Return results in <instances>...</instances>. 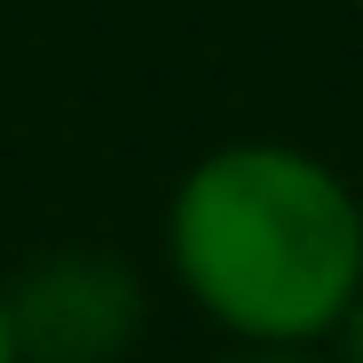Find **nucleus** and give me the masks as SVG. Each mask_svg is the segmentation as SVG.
I'll list each match as a JSON object with an SVG mask.
<instances>
[{
  "mask_svg": "<svg viewBox=\"0 0 363 363\" xmlns=\"http://www.w3.org/2000/svg\"><path fill=\"white\" fill-rule=\"evenodd\" d=\"M127 332H135V284L103 253L40 261L16 292V316H9V340L32 347L40 363H103Z\"/></svg>",
  "mask_w": 363,
  "mask_h": 363,
  "instance_id": "2",
  "label": "nucleus"
},
{
  "mask_svg": "<svg viewBox=\"0 0 363 363\" xmlns=\"http://www.w3.org/2000/svg\"><path fill=\"white\" fill-rule=\"evenodd\" d=\"M174 261L213 316L261 340L324 332L363 277V213L292 150H221L182 182Z\"/></svg>",
  "mask_w": 363,
  "mask_h": 363,
  "instance_id": "1",
  "label": "nucleus"
},
{
  "mask_svg": "<svg viewBox=\"0 0 363 363\" xmlns=\"http://www.w3.org/2000/svg\"><path fill=\"white\" fill-rule=\"evenodd\" d=\"M347 355L363 363V308H355V324H347Z\"/></svg>",
  "mask_w": 363,
  "mask_h": 363,
  "instance_id": "3",
  "label": "nucleus"
},
{
  "mask_svg": "<svg viewBox=\"0 0 363 363\" xmlns=\"http://www.w3.org/2000/svg\"><path fill=\"white\" fill-rule=\"evenodd\" d=\"M16 355V340H9V308H0V363H9Z\"/></svg>",
  "mask_w": 363,
  "mask_h": 363,
  "instance_id": "4",
  "label": "nucleus"
}]
</instances>
